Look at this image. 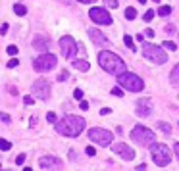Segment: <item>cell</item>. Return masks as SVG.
<instances>
[{"label":"cell","instance_id":"cell-32","mask_svg":"<svg viewBox=\"0 0 179 171\" xmlns=\"http://www.w3.org/2000/svg\"><path fill=\"white\" fill-rule=\"evenodd\" d=\"M18 65H19V62L15 60V58H12V60L8 62V69H14V67H18Z\"/></svg>","mask_w":179,"mask_h":171},{"label":"cell","instance_id":"cell-36","mask_svg":"<svg viewBox=\"0 0 179 171\" xmlns=\"http://www.w3.org/2000/svg\"><path fill=\"white\" fill-rule=\"evenodd\" d=\"M143 37H148V39H150V37H154V31H152V29H146L145 33H143Z\"/></svg>","mask_w":179,"mask_h":171},{"label":"cell","instance_id":"cell-45","mask_svg":"<svg viewBox=\"0 0 179 171\" xmlns=\"http://www.w3.org/2000/svg\"><path fill=\"white\" fill-rule=\"evenodd\" d=\"M79 2H83V4H93V2H96V0H79Z\"/></svg>","mask_w":179,"mask_h":171},{"label":"cell","instance_id":"cell-21","mask_svg":"<svg viewBox=\"0 0 179 171\" xmlns=\"http://www.w3.org/2000/svg\"><path fill=\"white\" fill-rule=\"evenodd\" d=\"M14 12H15V15H25V14H27V6H23V4H15Z\"/></svg>","mask_w":179,"mask_h":171},{"label":"cell","instance_id":"cell-2","mask_svg":"<svg viewBox=\"0 0 179 171\" xmlns=\"http://www.w3.org/2000/svg\"><path fill=\"white\" fill-rule=\"evenodd\" d=\"M98 65H100L106 73H112V75H119V73L125 71V62L119 58L118 54L110 52V50H104V52L98 54Z\"/></svg>","mask_w":179,"mask_h":171},{"label":"cell","instance_id":"cell-37","mask_svg":"<svg viewBox=\"0 0 179 171\" xmlns=\"http://www.w3.org/2000/svg\"><path fill=\"white\" fill-rule=\"evenodd\" d=\"M6 31H8V23H2L0 25V35H6Z\"/></svg>","mask_w":179,"mask_h":171},{"label":"cell","instance_id":"cell-29","mask_svg":"<svg viewBox=\"0 0 179 171\" xmlns=\"http://www.w3.org/2000/svg\"><path fill=\"white\" fill-rule=\"evenodd\" d=\"M112 94L118 96V98H122V96H123V89H119V87H114V89H112Z\"/></svg>","mask_w":179,"mask_h":171},{"label":"cell","instance_id":"cell-46","mask_svg":"<svg viewBox=\"0 0 179 171\" xmlns=\"http://www.w3.org/2000/svg\"><path fill=\"white\" fill-rule=\"evenodd\" d=\"M23 171H33V169H31V167H23Z\"/></svg>","mask_w":179,"mask_h":171},{"label":"cell","instance_id":"cell-28","mask_svg":"<svg viewBox=\"0 0 179 171\" xmlns=\"http://www.w3.org/2000/svg\"><path fill=\"white\" fill-rule=\"evenodd\" d=\"M152 17H154V10H146L145 15H143V19H145V21H150Z\"/></svg>","mask_w":179,"mask_h":171},{"label":"cell","instance_id":"cell-7","mask_svg":"<svg viewBox=\"0 0 179 171\" xmlns=\"http://www.w3.org/2000/svg\"><path fill=\"white\" fill-rule=\"evenodd\" d=\"M56 65H58V58L54 54H50V52H43L39 58H35V62H33V69L39 71V73H41V71L46 73V71L54 69Z\"/></svg>","mask_w":179,"mask_h":171},{"label":"cell","instance_id":"cell-33","mask_svg":"<svg viewBox=\"0 0 179 171\" xmlns=\"http://www.w3.org/2000/svg\"><path fill=\"white\" fill-rule=\"evenodd\" d=\"M25 160H27V158H25V154H19V156L15 158V163H18V165H23Z\"/></svg>","mask_w":179,"mask_h":171},{"label":"cell","instance_id":"cell-11","mask_svg":"<svg viewBox=\"0 0 179 171\" xmlns=\"http://www.w3.org/2000/svg\"><path fill=\"white\" fill-rule=\"evenodd\" d=\"M31 90H33V94L37 98H41V100H48V98H50V83L41 77V79H37L33 83Z\"/></svg>","mask_w":179,"mask_h":171},{"label":"cell","instance_id":"cell-42","mask_svg":"<svg viewBox=\"0 0 179 171\" xmlns=\"http://www.w3.org/2000/svg\"><path fill=\"white\" fill-rule=\"evenodd\" d=\"M23 100H25V104H33V102H35V100H33V98H31V96H25Z\"/></svg>","mask_w":179,"mask_h":171},{"label":"cell","instance_id":"cell-44","mask_svg":"<svg viewBox=\"0 0 179 171\" xmlns=\"http://www.w3.org/2000/svg\"><path fill=\"white\" fill-rule=\"evenodd\" d=\"M35 125H37V117L33 116V119H31V127H33V129H35Z\"/></svg>","mask_w":179,"mask_h":171},{"label":"cell","instance_id":"cell-8","mask_svg":"<svg viewBox=\"0 0 179 171\" xmlns=\"http://www.w3.org/2000/svg\"><path fill=\"white\" fill-rule=\"evenodd\" d=\"M89 138L98 144V146H110L112 144V133L106 131V129H100V127H94V129H89Z\"/></svg>","mask_w":179,"mask_h":171},{"label":"cell","instance_id":"cell-24","mask_svg":"<svg viewBox=\"0 0 179 171\" xmlns=\"http://www.w3.org/2000/svg\"><path fill=\"white\" fill-rule=\"evenodd\" d=\"M10 148H12V142L6 141V138H0V150H4V152H6V150H10Z\"/></svg>","mask_w":179,"mask_h":171},{"label":"cell","instance_id":"cell-13","mask_svg":"<svg viewBox=\"0 0 179 171\" xmlns=\"http://www.w3.org/2000/svg\"><path fill=\"white\" fill-rule=\"evenodd\" d=\"M152 113V104L148 98H141V100H137V116L141 117H148Z\"/></svg>","mask_w":179,"mask_h":171},{"label":"cell","instance_id":"cell-22","mask_svg":"<svg viewBox=\"0 0 179 171\" xmlns=\"http://www.w3.org/2000/svg\"><path fill=\"white\" fill-rule=\"evenodd\" d=\"M171 14V6H160L158 8V15H162V17H166V15Z\"/></svg>","mask_w":179,"mask_h":171},{"label":"cell","instance_id":"cell-4","mask_svg":"<svg viewBox=\"0 0 179 171\" xmlns=\"http://www.w3.org/2000/svg\"><path fill=\"white\" fill-rule=\"evenodd\" d=\"M143 56L148 62L156 65H162L168 62V54L164 52V48L162 46H156V44H150V43H145L143 40Z\"/></svg>","mask_w":179,"mask_h":171},{"label":"cell","instance_id":"cell-15","mask_svg":"<svg viewBox=\"0 0 179 171\" xmlns=\"http://www.w3.org/2000/svg\"><path fill=\"white\" fill-rule=\"evenodd\" d=\"M87 35L91 37V40L94 44H98V46H108V39H106V35L104 33H100L98 29H94V27H91L87 31Z\"/></svg>","mask_w":179,"mask_h":171},{"label":"cell","instance_id":"cell-27","mask_svg":"<svg viewBox=\"0 0 179 171\" xmlns=\"http://www.w3.org/2000/svg\"><path fill=\"white\" fill-rule=\"evenodd\" d=\"M104 4H106L108 8H118L119 6V0H102Z\"/></svg>","mask_w":179,"mask_h":171},{"label":"cell","instance_id":"cell-47","mask_svg":"<svg viewBox=\"0 0 179 171\" xmlns=\"http://www.w3.org/2000/svg\"><path fill=\"white\" fill-rule=\"evenodd\" d=\"M139 2H141V4H146V0H139Z\"/></svg>","mask_w":179,"mask_h":171},{"label":"cell","instance_id":"cell-17","mask_svg":"<svg viewBox=\"0 0 179 171\" xmlns=\"http://www.w3.org/2000/svg\"><path fill=\"white\" fill-rule=\"evenodd\" d=\"M71 65L75 67V69H79V71H89V67H91V64H89L87 60H73Z\"/></svg>","mask_w":179,"mask_h":171},{"label":"cell","instance_id":"cell-18","mask_svg":"<svg viewBox=\"0 0 179 171\" xmlns=\"http://www.w3.org/2000/svg\"><path fill=\"white\" fill-rule=\"evenodd\" d=\"M170 81H171V85L173 87H177L179 85V64L171 69V75H170Z\"/></svg>","mask_w":179,"mask_h":171},{"label":"cell","instance_id":"cell-26","mask_svg":"<svg viewBox=\"0 0 179 171\" xmlns=\"http://www.w3.org/2000/svg\"><path fill=\"white\" fill-rule=\"evenodd\" d=\"M162 48H166V50H177V44L173 43V40H164V46Z\"/></svg>","mask_w":179,"mask_h":171},{"label":"cell","instance_id":"cell-3","mask_svg":"<svg viewBox=\"0 0 179 171\" xmlns=\"http://www.w3.org/2000/svg\"><path fill=\"white\" fill-rule=\"evenodd\" d=\"M118 83H119V87H122V89L129 90V92H141V90L145 89L143 79H141L139 75H135V73H129V71L119 73V75H118Z\"/></svg>","mask_w":179,"mask_h":171},{"label":"cell","instance_id":"cell-48","mask_svg":"<svg viewBox=\"0 0 179 171\" xmlns=\"http://www.w3.org/2000/svg\"><path fill=\"white\" fill-rule=\"evenodd\" d=\"M0 171H2V169H0ZM4 171H12V169H4Z\"/></svg>","mask_w":179,"mask_h":171},{"label":"cell","instance_id":"cell-5","mask_svg":"<svg viewBox=\"0 0 179 171\" xmlns=\"http://www.w3.org/2000/svg\"><path fill=\"white\" fill-rule=\"evenodd\" d=\"M131 138L137 144H141V146H152L156 141V135L145 125H135L133 131H131Z\"/></svg>","mask_w":179,"mask_h":171},{"label":"cell","instance_id":"cell-43","mask_svg":"<svg viewBox=\"0 0 179 171\" xmlns=\"http://www.w3.org/2000/svg\"><path fill=\"white\" fill-rule=\"evenodd\" d=\"M166 31H168V33H173V31H175V27H173V25H168Z\"/></svg>","mask_w":179,"mask_h":171},{"label":"cell","instance_id":"cell-25","mask_svg":"<svg viewBox=\"0 0 179 171\" xmlns=\"http://www.w3.org/2000/svg\"><path fill=\"white\" fill-rule=\"evenodd\" d=\"M6 52H8V56L15 58V56H18V46H15V44H10L8 48H6Z\"/></svg>","mask_w":179,"mask_h":171},{"label":"cell","instance_id":"cell-30","mask_svg":"<svg viewBox=\"0 0 179 171\" xmlns=\"http://www.w3.org/2000/svg\"><path fill=\"white\" fill-rule=\"evenodd\" d=\"M46 121H48V123H56V113L48 112V113H46Z\"/></svg>","mask_w":179,"mask_h":171},{"label":"cell","instance_id":"cell-10","mask_svg":"<svg viewBox=\"0 0 179 171\" xmlns=\"http://www.w3.org/2000/svg\"><path fill=\"white\" fill-rule=\"evenodd\" d=\"M60 50H62V56H64L66 60H71L73 56L77 54V43H75V39L70 37V35L62 37L60 39Z\"/></svg>","mask_w":179,"mask_h":171},{"label":"cell","instance_id":"cell-38","mask_svg":"<svg viewBox=\"0 0 179 171\" xmlns=\"http://www.w3.org/2000/svg\"><path fill=\"white\" fill-rule=\"evenodd\" d=\"M110 113H112L110 108H102V110H100V116H110Z\"/></svg>","mask_w":179,"mask_h":171},{"label":"cell","instance_id":"cell-40","mask_svg":"<svg viewBox=\"0 0 179 171\" xmlns=\"http://www.w3.org/2000/svg\"><path fill=\"white\" fill-rule=\"evenodd\" d=\"M66 79H67V71H62L60 77H58V81H66Z\"/></svg>","mask_w":179,"mask_h":171},{"label":"cell","instance_id":"cell-41","mask_svg":"<svg viewBox=\"0 0 179 171\" xmlns=\"http://www.w3.org/2000/svg\"><path fill=\"white\" fill-rule=\"evenodd\" d=\"M173 152H175V156H179V142L173 144Z\"/></svg>","mask_w":179,"mask_h":171},{"label":"cell","instance_id":"cell-14","mask_svg":"<svg viewBox=\"0 0 179 171\" xmlns=\"http://www.w3.org/2000/svg\"><path fill=\"white\" fill-rule=\"evenodd\" d=\"M39 165L43 169H62V162L54 156H44L39 160Z\"/></svg>","mask_w":179,"mask_h":171},{"label":"cell","instance_id":"cell-20","mask_svg":"<svg viewBox=\"0 0 179 171\" xmlns=\"http://www.w3.org/2000/svg\"><path fill=\"white\" fill-rule=\"evenodd\" d=\"M123 43L131 52H135V43H133V37H131V35H123Z\"/></svg>","mask_w":179,"mask_h":171},{"label":"cell","instance_id":"cell-39","mask_svg":"<svg viewBox=\"0 0 179 171\" xmlns=\"http://www.w3.org/2000/svg\"><path fill=\"white\" fill-rule=\"evenodd\" d=\"M73 96H75L77 100H79V98H83V90H81V89H77L75 92H73Z\"/></svg>","mask_w":179,"mask_h":171},{"label":"cell","instance_id":"cell-31","mask_svg":"<svg viewBox=\"0 0 179 171\" xmlns=\"http://www.w3.org/2000/svg\"><path fill=\"white\" fill-rule=\"evenodd\" d=\"M0 119H2L6 125H10V121H12V119H10V116H8V113H4V112H0Z\"/></svg>","mask_w":179,"mask_h":171},{"label":"cell","instance_id":"cell-49","mask_svg":"<svg viewBox=\"0 0 179 171\" xmlns=\"http://www.w3.org/2000/svg\"><path fill=\"white\" fill-rule=\"evenodd\" d=\"M152 2H160V0H152Z\"/></svg>","mask_w":179,"mask_h":171},{"label":"cell","instance_id":"cell-34","mask_svg":"<svg viewBox=\"0 0 179 171\" xmlns=\"http://www.w3.org/2000/svg\"><path fill=\"white\" fill-rule=\"evenodd\" d=\"M85 152H87V156H94V154H96V150H94L93 146H87V150H85Z\"/></svg>","mask_w":179,"mask_h":171},{"label":"cell","instance_id":"cell-6","mask_svg":"<svg viewBox=\"0 0 179 171\" xmlns=\"http://www.w3.org/2000/svg\"><path fill=\"white\" fill-rule=\"evenodd\" d=\"M152 162H154L158 167H166L171 162V152L166 144H152Z\"/></svg>","mask_w":179,"mask_h":171},{"label":"cell","instance_id":"cell-9","mask_svg":"<svg viewBox=\"0 0 179 171\" xmlns=\"http://www.w3.org/2000/svg\"><path fill=\"white\" fill-rule=\"evenodd\" d=\"M89 17H91V21H94L96 25H112V15L108 14V10H104V8H98V6H94L91 8V12H89Z\"/></svg>","mask_w":179,"mask_h":171},{"label":"cell","instance_id":"cell-1","mask_svg":"<svg viewBox=\"0 0 179 171\" xmlns=\"http://www.w3.org/2000/svg\"><path fill=\"white\" fill-rule=\"evenodd\" d=\"M87 127V121L81 116H66L60 121H56V131L64 137H79Z\"/></svg>","mask_w":179,"mask_h":171},{"label":"cell","instance_id":"cell-16","mask_svg":"<svg viewBox=\"0 0 179 171\" xmlns=\"http://www.w3.org/2000/svg\"><path fill=\"white\" fill-rule=\"evenodd\" d=\"M48 44H50V40L46 39V37H35V39H33V48H35V50L48 52Z\"/></svg>","mask_w":179,"mask_h":171},{"label":"cell","instance_id":"cell-12","mask_svg":"<svg viewBox=\"0 0 179 171\" xmlns=\"http://www.w3.org/2000/svg\"><path fill=\"white\" fill-rule=\"evenodd\" d=\"M110 148H112V152L114 154H118V156H122L123 160H135V150L127 146V144H123V142H118V144H110Z\"/></svg>","mask_w":179,"mask_h":171},{"label":"cell","instance_id":"cell-35","mask_svg":"<svg viewBox=\"0 0 179 171\" xmlns=\"http://www.w3.org/2000/svg\"><path fill=\"white\" fill-rule=\"evenodd\" d=\"M79 108H81L83 112H87L89 110V102H85V100H81V104H79Z\"/></svg>","mask_w":179,"mask_h":171},{"label":"cell","instance_id":"cell-23","mask_svg":"<svg viewBox=\"0 0 179 171\" xmlns=\"http://www.w3.org/2000/svg\"><path fill=\"white\" fill-rule=\"evenodd\" d=\"M125 17L133 21V19L137 17V10H135V8H127V10H125Z\"/></svg>","mask_w":179,"mask_h":171},{"label":"cell","instance_id":"cell-19","mask_svg":"<svg viewBox=\"0 0 179 171\" xmlns=\"http://www.w3.org/2000/svg\"><path fill=\"white\" fill-rule=\"evenodd\" d=\"M158 129H160V131L164 133L166 137H170V135H171V125H170V123H164V121H160V123H158Z\"/></svg>","mask_w":179,"mask_h":171}]
</instances>
